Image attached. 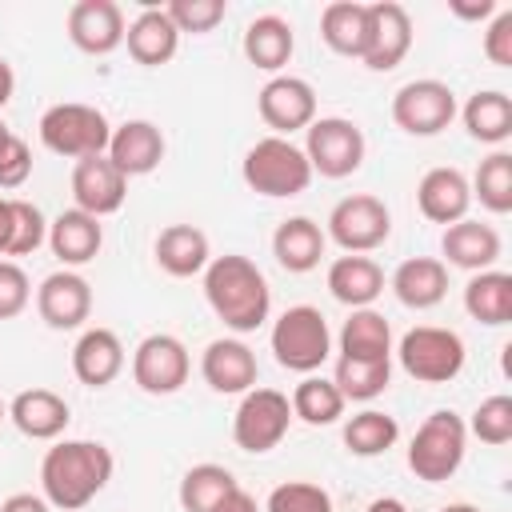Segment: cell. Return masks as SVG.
<instances>
[{
	"label": "cell",
	"instance_id": "obj_16",
	"mask_svg": "<svg viewBox=\"0 0 512 512\" xmlns=\"http://www.w3.org/2000/svg\"><path fill=\"white\" fill-rule=\"evenodd\" d=\"M124 196H128V180L108 156H84L72 164V200H76L72 208L104 220L124 208Z\"/></svg>",
	"mask_w": 512,
	"mask_h": 512
},
{
	"label": "cell",
	"instance_id": "obj_42",
	"mask_svg": "<svg viewBox=\"0 0 512 512\" xmlns=\"http://www.w3.org/2000/svg\"><path fill=\"white\" fill-rule=\"evenodd\" d=\"M12 212H16V228H12L8 256H32L40 244H48V220L32 200H20V196H12Z\"/></svg>",
	"mask_w": 512,
	"mask_h": 512
},
{
	"label": "cell",
	"instance_id": "obj_32",
	"mask_svg": "<svg viewBox=\"0 0 512 512\" xmlns=\"http://www.w3.org/2000/svg\"><path fill=\"white\" fill-rule=\"evenodd\" d=\"M468 136L480 144H504L512 136V96L500 88H480L464 100V108H456Z\"/></svg>",
	"mask_w": 512,
	"mask_h": 512
},
{
	"label": "cell",
	"instance_id": "obj_22",
	"mask_svg": "<svg viewBox=\"0 0 512 512\" xmlns=\"http://www.w3.org/2000/svg\"><path fill=\"white\" fill-rule=\"evenodd\" d=\"M8 420L28 440H60L64 428H68V420H72V408L52 388H24L8 404Z\"/></svg>",
	"mask_w": 512,
	"mask_h": 512
},
{
	"label": "cell",
	"instance_id": "obj_15",
	"mask_svg": "<svg viewBox=\"0 0 512 512\" xmlns=\"http://www.w3.org/2000/svg\"><path fill=\"white\" fill-rule=\"evenodd\" d=\"M412 48V16L396 0H376L368 4V48L360 56L364 68L372 72H392Z\"/></svg>",
	"mask_w": 512,
	"mask_h": 512
},
{
	"label": "cell",
	"instance_id": "obj_37",
	"mask_svg": "<svg viewBox=\"0 0 512 512\" xmlns=\"http://www.w3.org/2000/svg\"><path fill=\"white\" fill-rule=\"evenodd\" d=\"M240 488L236 476L224 468V464H192L184 476H180V488H176V500L184 512H216V504Z\"/></svg>",
	"mask_w": 512,
	"mask_h": 512
},
{
	"label": "cell",
	"instance_id": "obj_21",
	"mask_svg": "<svg viewBox=\"0 0 512 512\" xmlns=\"http://www.w3.org/2000/svg\"><path fill=\"white\" fill-rule=\"evenodd\" d=\"M128 356H124V344L112 328H84L72 344V372L84 388H108L120 372H124Z\"/></svg>",
	"mask_w": 512,
	"mask_h": 512
},
{
	"label": "cell",
	"instance_id": "obj_29",
	"mask_svg": "<svg viewBox=\"0 0 512 512\" xmlns=\"http://www.w3.org/2000/svg\"><path fill=\"white\" fill-rule=\"evenodd\" d=\"M244 60L252 64V68H260V72H276L280 76V68L292 60V52H296V32H292V24L284 20V16H276V12H264V16H256L248 28H244Z\"/></svg>",
	"mask_w": 512,
	"mask_h": 512
},
{
	"label": "cell",
	"instance_id": "obj_25",
	"mask_svg": "<svg viewBox=\"0 0 512 512\" xmlns=\"http://www.w3.org/2000/svg\"><path fill=\"white\" fill-rule=\"evenodd\" d=\"M388 284H392V292L404 308L424 312V308H436L448 296V264L436 260V256H408V260L396 264Z\"/></svg>",
	"mask_w": 512,
	"mask_h": 512
},
{
	"label": "cell",
	"instance_id": "obj_45",
	"mask_svg": "<svg viewBox=\"0 0 512 512\" xmlns=\"http://www.w3.org/2000/svg\"><path fill=\"white\" fill-rule=\"evenodd\" d=\"M32 176V152L28 144L8 128L0 136V188H20Z\"/></svg>",
	"mask_w": 512,
	"mask_h": 512
},
{
	"label": "cell",
	"instance_id": "obj_49",
	"mask_svg": "<svg viewBox=\"0 0 512 512\" xmlns=\"http://www.w3.org/2000/svg\"><path fill=\"white\" fill-rule=\"evenodd\" d=\"M216 512H260V504H256V496L252 492H244V488H232L220 504H216Z\"/></svg>",
	"mask_w": 512,
	"mask_h": 512
},
{
	"label": "cell",
	"instance_id": "obj_10",
	"mask_svg": "<svg viewBox=\"0 0 512 512\" xmlns=\"http://www.w3.org/2000/svg\"><path fill=\"white\" fill-rule=\"evenodd\" d=\"M324 236L336 240L348 256H368L392 236V212H388V204L380 196L352 192V196L336 200V208L328 212Z\"/></svg>",
	"mask_w": 512,
	"mask_h": 512
},
{
	"label": "cell",
	"instance_id": "obj_26",
	"mask_svg": "<svg viewBox=\"0 0 512 512\" xmlns=\"http://www.w3.org/2000/svg\"><path fill=\"white\" fill-rule=\"evenodd\" d=\"M124 44H128V56H132L136 64L160 68V64H168V60L176 56L180 32H176V24L168 20L164 8L148 4V8H140L136 20L124 28Z\"/></svg>",
	"mask_w": 512,
	"mask_h": 512
},
{
	"label": "cell",
	"instance_id": "obj_9",
	"mask_svg": "<svg viewBox=\"0 0 512 512\" xmlns=\"http://www.w3.org/2000/svg\"><path fill=\"white\" fill-rule=\"evenodd\" d=\"M292 428V404L280 388H248L232 412V440L240 452H272Z\"/></svg>",
	"mask_w": 512,
	"mask_h": 512
},
{
	"label": "cell",
	"instance_id": "obj_20",
	"mask_svg": "<svg viewBox=\"0 0 512 512\" xmlns=\"http://www.w3.org/2000/svg\"><path fill=\"white\" fill-rule=\"evenodd\" d=\"M416 208L424 220L432 224H456L468 216L472 208V188H468V176L460 168H428L416 184Z\"/></svg>",
	"mask_w": 512,
	"mask_h": 512
},
{
	"label": "cell",
	"instance_id": "obj_46",
	"mask_svg": "<svg viewBox=\"0 0 512 512\" xmlns=\"http://www.w3.org/2000/svg\"><path fill=\"white\" fill-rule=\"evenodd\" d=\"M484 56L496 68H512V8H500L484 32Z\"/></svg>",
	"mask_w": 512,
	"mask_h": 512
},
{
	"label": "cell",
	"instance_id": "obj_6",
	"mask_svg": "<svg viewBox=\"0 0 512 512\" xmlns=\"http://www.w3.org/2000/svg\"><path fill=\"white\" fill-rule=\"evenodd\" d=\"M108 140H112V124L96 104L64 100L40 116V144L56 156H68V160L104 156Z\"/></svg>",
	"mask_w": 512,
	"mask_h": 512
},
{
	"label": "cell",
	"instance_id": "obj_24",
	"mask_svg": "<svg viewBox=\"0 0 512 512\" xmlns=\"http://www.w3.org/2000/svg\"><path fill=\"white\" fill-rule=\"evenodd\" d=\"M104 244V224L80 208H64L56 220H48V248L64 268H80L96 260Z\"/></svg>",
	"mask_w": 512,
	"mask_h": 512
},
{
	"label": "cell",
	"instance_id": "obj_11",
	"mask_svg": "<svg viewBox=\"0 0 512 512\" xmlns=\"http://www.w3.org/2000/svg\"><path fill=\"white\" fill-rule=\"evenodd\" d=\"M456 120V92L444 80H408L392 96V124L408 136H436Z\"/></svg>",
	"mask_w": 512,
	"mask_h": 512
},
{
	"label": "cell",
	"instance_id": "obj_36",
	"mask_svg": "<svg viewBox=\"0 0 512 512\" xmlns=\"http://www.w3.org/2000/svg\"><path fill=\"white\" fill-rule=\"evenodd\" d=\"M344 448L352 452V456H384L396 440H400V424H396V416L392 412H380V408H364V412H356V416H348L344 420Z\"/></svg>",
	"mask_w": 512,
	"mask_h": 512
},
{
	"label": "cell",
	"instance_id": "obj_43",
	"mask_svg": "<svg viewBox=\"0 0 512 512\" xmlns=\"http://www.w3.org/2000/svg\"><path fill=\"white\" fill-rule=\"evenodd\" d=\"M164 12L176 24V32L204 36V32H212L224 20L228 8H224V0H172V4H164Z\"/></svg>",
	"mask_w": 512,
	"mask_h": 512
},
{
	"label": "cell",
	"instance_id": "obj_50",
	"mask_svg": "<svg viewBox=\"0 0 512 512\" xmlns=\"http://www.w3.org/2000/svg\"><path fill=\"white\" fill-rule=\"evenodd\" d=\"M12 228H16L12 196H0V256H8V244H12Z\"/></svg>",
	"mask_w": 512,
	"mask_h": 512
},
{
	"label": "cell",
	"instance_id": "obj_38",
	"mask_svg": "<svg viewBox=\"0 0 512 512\" xmlns=\"http://www.w3.org/2000/svg\"><path fill=\"white\" fill-rule=\"evenodd\" d=\"M332 384L340 388L344 400L368 404L392 384V360H348V356H340L336 372H332Z\"/></svg>",
	"mask_w": 512,
	"mask_h": 512
},
{
	"label": "cell",
	"instance_id": "obj_8",
	"mask_svg": "<svg viewBox=\"0 0 512 512\" xmlns=\"http://www.w3.org/2000/svg\"><path fill=\"white\" fill-rule=\"evenodd\" d=\"M364 152H368L364 132L348 116H316L304 128V156L312 164V176L344 180V176L360 172Z\"/></svg>",
	"mask_w": 512,
	"mask_h": 512
},
{
	"label": "cell",
	"instance_id": "obj_44",
	"mask_svg": "<svg viewBox=\"0 0 512 512\" xmlns=\"http://www.w3.org/2000/svg\"><path fill=\"white\" fill-rule=\"evenodd\" d=\"M32 304V280L16 260H0V320L20 316Z\"/></svg>",
	"mask_w": 512,
	"mask_h": 512
},
{
	"label": "cell",
	"instance_id": "obj_18",
	"mask_svg": "<svg viewBox=\"0 0 512 512\" xmlns=\"http://www.w3.org/2000/svg\"><path fill=\"white\" fill-rule=\"evenodd\" d=\"M124 12L116 0H76L68 8V40L88 56H108L124 44Z\"/></svg>",
	"mask_w": 512,
	"mask_h": 512
},
{
	"label": "cell",
	"instance_id": "obj_39",
	"mask_svg": "<svg viewBox=\"0 0 512 512\" xmlns=\"http://www.w3.org/2000/svg\"><path fill=\"white\" fill-rule=\"evenodd\" d=\"M468 188H472V200H480V208H488L492 216L512 212V156L500 148L492 156H484L476 176L468 180Z\"/></svg>",
	"mask_w": 512,
	"mask_h": 512
},
{
	"label": "cell",
	"instance_id": "obj_54",
	"mask_svg": "<svg viewBox=\"0 0 512 512\" xmlns=\"http://www.w3.org/2000/svg\"><path fill=\"white\" fill-rule=\"evenodd\" d=\"M0 420H8V404L4 400H0Z\"/></svg>",
	"mask_w": 512,
	"mask_h": 512
},
{
	"label": "cell",
	"instance_id": "obj_19",
	"mask_svg": "<svg viewBox=\"0 0 512 512\" xmlns=\"http://www.w3.org/2000/svg\"><path fill=\"white\" fill-rule=\"evenodd\" d=\"M164 132L152 124V120H124L112 128V140H108V160L120 168L124 180L132 176H148L160 168L164 160Z\"/></svg>",
	"mask_w": 512,
	"mask_h": 512
},
{
	"label": "cell",
	"instance_id": "obj_35",
	"mask_svg": "<svg viewBox=\"0 0 512 512\" xmlns=\"http://www.w3.org/2000/svg\"><path fill=\"white\" fill-rule=\"evenodd\" d=\"M288 404H292V420H304L308 428H328V424H336L340 416H344V396H340V388L328 380V376H304L296 388H292V396H288Z\"/></svg>",
	"mask_w": 512,
	"mask_h": 512
},
{
	"label": "cell",
	"instance_id": "obj_47",
	"mask_svg": "<svg viewBox=\"0 0 512 512\" xmlns=\"http://www.w3.org/2000/svg\"><path fill=\"white\" fill-rule=\"evenodd\" d=\"M448 8H452V16H460V20H488V16L500 12L496 0H452Z\"/></svg>",
	"mask_w": 512,
	"mask_h": 512
},
{
	"label": "cell",
	"instance_id": "obj_51",
	"mask_svg": "<svg viewBox=\"0 0 512 512\" xmlns=\"http://www.w3.org/2000/svg\"><path fill=\"white\" fill-rule=\"evenodd\" d=\"M12 92H16V72H12V64L0 56V108L12 100Z\"/></svg>",
	"mask_w": 512,
	"mask_h": 512
},
{
	"label": "cell",
	"instance_id": "obj_5",
	"mask_svg": "<svg viewBox=\"0 0 512 512\" xmlns=\"http://www.w3.org/2000/svg\"><path fill=\"white\" fill-rule=\"evenodd\" d=\"M272 356L280 368L288 372H300V376H312L328 356H332V332H328V320L320 308L312 304H292L276 316L272 324Z\"/></svg>",
	"mask_w": 512,
	"mask_h": 512
},
{
	"label": "cell",
	"instance_id": "obj_2",
	"mask_svg": "<svg viewBox=\"0 0 512 512\" xmlns=\"http://www.w3.org/2000/svg\"><path fill=\"white\" fill-rule=\"evenodd\" d=\"M200 276H204V300H208V308L236 336L256 332L268 320V312H272V288H268L264 272L248 256H240V252L212 256Z\"/></svg>",
	"mask_w": 512,
	"mask_h": 512
},
{
	"label": "cell",
	"instance_id": "obj_13",
	"mask_svg": "<svg viewBox=\"0 0 512 512\" xmlns=\"http://www.w3.org/2000/svg\"><path fill=\"white\" fill-rule=\"evenodd\" d=\"M260 120L272 128V136H292L316 120V88L304 76H272L256 92Z\"/></svg>",
	"mask_w": 512,
	"mask_h": 512
},
{
	"label": "cell",
	"instance_id": "obj_27",
	"mask_svg": "<svg viewBox=\"0 0 512 512\" xmlns=\"http://www.w3.org/2000/svg\"><path fill=\"white\" fill-rule=\"evenodd\" d=\"M324 248H328V236L324 228L312 220V216H288L276 224L272 232V256L284 272H312L320 260H324Z\"/></svg>",
	"mask_w": 512,
	"mask_h": 512
},
{
	"label": "cell",
	"instance_id": "obj_7",
	"mask_svg": "<svg viewBox=\"0 0 512 512\" xmlns=\"http://www.w3.org/2000/svg\"><path fill=\"white\" fill-rule=\"evenodd\" d=\"M400 368L416 380V384H448L460 376L468 348L460 340V332L440 328V324H416L400 336V344L392 348Z\"/></svg>",
	"mask_w": 512,
	"mask_h": 512
},
{
	"label": "cell",
	"instance_id": "obj_53",
	"mask_svg": "<svg viewBox=\"0 0 512 512\" xmlns=\"http://www.w3.org/2000/svg\"><path fill=\"white\" fill-rule=\"evenodd\" d=\"M440 512H480L476 504H468V500H456V504H444Z\"/></svg>",
	"mask_w": 512,
	"mask_h": 512
},
{
	"label": "cell",
	"instance_id": "obj_30",
	"mask_svg": "<svg viewBox=\"0 0 512 512\" xmlns=\"http://www.w3.org/2000/svg\"><path fill=\"white\" fill-rule=\"evenodd\" d=\"M328 292L348 308H372L384 292V268L372 256H336L328 264Z\"/></svg>",
	"mask_w": 512,
	"mask_h": 512
},
{
	"label": "cell",
	"instance_id": "obj_23",
	"mask_svg": "<svg viewBox=\"0 0 512 512\" xmlns=\"http://www.w3.org/2000/svg\"><path fill=\"white\" fill-rule=\"evenodd\" d=\"M440 252H444V260H448L452 268H464V272H488V268L500 260L504 244H500V232H496L492 224L464 216V220H456V224L444 228V236H440Z\"/></svg>",
	"mask_w": 512,
	"mask_h": 512
},
{
	"label": "cell",
	"instance_id": "obj_40",
	"mask_svg": "<svg viewBox=\"0 0 512 512\" xmlns=\"http://www.w3.org/2000/svg\"><path fill=\"white\" fill-rule=\"evenodd\" d=\"M260 512H332V496L324 484L312 480H284L268 492Z\"/></svg>",
	"mask_w": 512,
	"mask_h": 512
},
{
	"label": "cell",
	"instance_id": "obj_1",
	"mask_svg": "<svg viewBox=\"0 0 512 512\" xmlns=\"http://www.w3.org/2000/svg\"><path fill=\"white\" fill-rule=\"evenodd\" d=\"M112 448L100 440H56L40 460V496L56 512H80L112 480Z\"/></svg>",
	"mask_w": 512,
	"mask_h": 512
},
{
	"label": "cell",
	"instance_id": "obj_4",
	"mask_svg": "<svg viewBox=\"0 0 512 512\" xmlns=\"http://www.w3.org/2000/svg\"><path fill=\"white\" fill-rule=\"evenodd\" d=\"M464 452H468L464 416H456L452 408H436L432 416H424V424L408 444V468L424 484H444L464 464Z\"/></svg>",
	"mask_w": 512,
	"mask_h": 512
},
{
	"label": "cell",
	"instance_id": "obj_3",
	"mask_svg": "<svg viewBox=\"0 0 512 512\" xmlns=\"http://www.w3.org/2000/svg\"><path fill=\"white\" fill-rule=\"evenodd\" d=\"M240 176L256 196L268 200H288L300 196L312 184V164L304 156L300 144L284 140V136H260L244 160H240Z\"/></svg>",
	"mask_w": 512,
	"mask_h": 512
},
{
	"label": "cell",
	"instance_id": "obj_34",
	"mask_svg": "<svg viewBox=\"0 0 512 512\" xmlns=\"http://www.w3.org/2000/svg\"><path fill=\"white\" fill-rule=\"evenodd\" d=\"M340 356L348 360H392V324L376 308H352L340 328Z\"/></svg>",
	"mask_w": 512,
	"mask_h": 512
},
{
	"label": "cell",
	"instance_id": "obj_33",
	"mask_svg": "<svg viewBox=\"0 0 512 512\" xmlns=\"http://www.w3.org/2000/svg\"><path fill=\"white\" fill-rule=\"evenodd\" d=\"M464 312L488 328H500L512 320V276L500 268L472 272L464 284Z\"/></svg>",
	"mask_w": 512,
	"mask_h": 512
},
{
	"label": "cell",
	"instance_id": "obj_48",
	"mask_svg": "<svg viewBox=\"0 0 512 512\" xmlns=\"http://www.w3.org/2000/svg\"><path fill=\"white\" fill-rule=\"evenodd\" d=\"M0 512H56L44 496H36V492H12L4 504H0Z\"/></svg>",
	"mask_w": 512,
	"mask_h": 512
},
{
	"label": "cell",
	"instance_id": "obj_52",
	"mask_svg": "<svg viewBox=\"0 0 512 512\" xmlns=\"http://www.w3.org/2000/svg\"><path fill=\"white\" fill-rule=\"evenodd\" d=\"M364 512H408V504H404L400 496H376Z\"/></svg>",
	"mask_w": 512,
	"mask_h": 512
},
{
	"label": "cell",
	"instance_id": "obj_17",
	"mask_svg": "<svg viewBox=\"0 0 512 512\" xmlns=\"http://www.w3.org/2000/svg\"><path fill=\"white\" fill-rule=\"evenodd\" d=\"M200 376L220 396H244L248 388H256L260 376L256 352L240 336H220L200 352Z\"/></svg>",
	"mask_w": 512,
	"mask_h": 512
},
{
	"label": "cell",
	"instance_id": "obj_31",
	"mask_svg": "<svg viewBox=\"0 0 512 512\" xmlns=\"http://www.w3.org/2000/svg\"><path fill=\"white\" fill-rule=\"evenodd\" d=\"M320 40L336 56L360 60L364 48H368V4H356V0L324 4V12H320Z\"/></svg>",
	"mask_w": 512,
	"mask_h": 512
},
{
	"label": "cell",
	"instance_id": "obj_41",
	"mask_svg": "<svg viewBox=\"0 0 512 512\" xmlns=\"http://www.w3.org/2000/svg\"><path fill=\"white\" fill-rule=\"evenodd\" d=\"M468 432H472L476 440L492 444V448L508 444V440H512V396L496 392V396L480 400L476 412H472V420H468Z\"/></svg>",
	"mask_w": 512,
	"mask_h": 512
},
{
	"label": "cell",
	"instance_id": "obj_12",
	"mask_svg": "<svg viewBox=\"0 0 512 512\" xmlns=\"http://www.w3.org/2000/svg\"><path fill=\"white\" fill-rule=\"evenodd\" d=\"M188 372H192V356H188L184 340L172 332H152L132 352V380L148 396L180 392L188 384Z\"/></svg>",
	"mask_w": 512,
	"mask_h": 512
},
{
	"label": "cell",
	"instance_id": "obj_14",
	"mask_svg": "<svg viewBox=\"0 0 512 512\" xmlns=\"http://www.w3.org/2000/svg\"><path fill=\"white\" fill-rule=\"evenodd\" d=\"M36 312L56 332L84 328V320L92 316V284L76 268L48 272L40 280V288H36Z\"/></svg>",
	"mask_w": 512,
	"mask_h": 512
},
{
	"label": "cell",
	"instance_id": "obj_28",
	"mask_svg": "<svg viewBox=\"0 0 512 512\" xmlns=\"http://www.w3.org/2000/svg\"><path fill=\"white\" fill-rule=\"evenodd\" d=\"M152 256L168 276L188 280V276H200L208 268L212 248H208V236L196 224H168V228H160V236L152 244Z\"/></svg>",
	"mask_w": 512,
	"mask_h": 512
}]
</instances>
